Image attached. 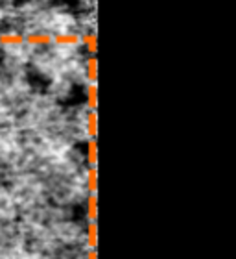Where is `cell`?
<instances>
[{
    "instance_id": "cell-1",
    "label": "cell",
    "mask_w": 236,
    "mask_h": 259,
    "mask_svg": "<svg viewBox=\"0 0 236 259\" xmlns=\"http://www.w3.org/2000/svg\"><path fill=\"white\" fill-rule=\"evenodd\" d=\"M24 43L32 46H43V45H50L52 43V36L48 32L43 30H37V32H30L28 36H24Z\"/></svg>"
},
{
    "instance_id": "cell-2",
    "label": "cell",
    "mask_w": 236,
    "mask_h": 259,
    "mask_svg": "<svg viewBox=\"0 0 236 259\" xmlns=\"http://www.w3.org/2000/svg\"><path fill=\"white\" fill-rule=\"evenodd\" d=\"M52 43L59 46H76L80 45V36L74 32H61V34L52 36Z\"/></svg>"
},
{
    "instance_id": "cell-3",
    "label": "cell",
    "mask_w": 236,
    "mask_h": 259,
    "mask_svg": "<svg viewBox=\"0 0 236 259\" xmlns=\"http://www.w3.org/2000/svg\"><path fill=\"white\" fill-rule=\"evenodd\" d=\"M0 45H6V46L24 45V36L18 34V32H2L0 34Z\"/></svg>"
},
{
    "instance_id": "cell-4",
    "label": "cell",
    "mask_w": 236,
    "mask_h": 259,
    "mask_svg": "<svg viewBox=\"0 0 236 259\" xmlns=\"http://www.w3.org/2000/svg\"><path fill=\"white\" fill-rule=\"evenodd\" d=\"M85 128H87V135L89 139L98 137V111H91L87 113V120H85Z\"/></svg>"
},
{
    "instance_id": "cell-5",
    "label": "cell",
    "mask_w": 236,
    "mask_h": 259,
    "mask_svg": "<svg viewBox=\"0 0 236 259\" xmlns=\"http://www.w3.org/2000/svg\"><path fill=\"white\" fill-rule=\"evenodd\" d=\"M80 43H82L92 56L98 54V36H96V34H85V36H80Z\"/></svg>"
},
{
    "instance_id": "cell-6",
    "label": "cell",
    "mask_w": 236,
    "mask_h": 259,
    "mask_svg": "<svg viewBox=\"0 0 236 259\" xmlns=\"http://www.w3.org/2000/svg\"><path fill=\"white\" fill-rule=\"evenodd\" d=\"M87 189L91 194H98V166H89V170H87Z\"/></svg>"
},
{
    "instance_id": "cell-7",
    "label": "cell",
    "mask_w": 236,
    "mask_h": 259,
    "mask_svg": "<svg viewBox=\"0 0 236 259\" xmlns=\"http://www.w3.org/2000/svg\"><path fill=\"white\" fill-rule=\"evenodd\" d=\"M87 217L91 222L98 221V194H89V198H87Z\"/></svg>"
},
{
    "instance_id": "cell-8",
    "label": "cell",
    "mask_w": 236,
    "mask_h": 259,
    "mask_svg": "<svg viewBox=\"0 0 236 259\" xmlns=\"http://www.w3.org/2000/svg\"><path fill=\"white\" fill-rule=\"evenodd\" d=\"M87 246L91 250L98 246V222H89L87 226Z\"/></svg>"
},
{
    "instance_id": "cell-9",
    "label": "cell",
    "mask_w": 236,
    "mask_h": 259,
    "mask_svg": "<svg viewBox=\"0 0 236 259\" xmlns=\"http://www.w3.org/2000/svg\"><path fill=\"white\" fill-rule=\"evenodd\" d=\"M87 161L91 166H98V143H96V139H89V143H87Z\"/></svg>"
},
{
    "instance_id": "cell-10",
    "label": "cell",
    "mask_w": 236,
    "mask_h": 259,
    "mask_svg": "<svg viewBox=\"0 0 236 259\" xmlns=\"http://www.w3.org/2000/svg\"><path fill=\"white\" fill-rule=\"evenodd\" d=\"M87 78H89V82L91 83H96L98 82V57L96 56H92L87 59Z\"/></svg>"
},
{
    "instance_id": "cell-11",
    "label": "cell",
    "mask_w": 236,
    "mask_h": 259,
    "mask_svg": "<svg viewBox=\"0 0 236 259\" xmlns=\"http://www.w3.org/2000/svg\"><path fill=\"white\" fill-rule=\"evenodd\" d=\"M87 106L91 111L98 110V85L96 83H91L87 87Z\"/></svg>"
},
{
    "instance_id": "cell-12",
    "label": "cell",
    "mask_w": 236,
    "mask_h": 259,
    "mask_svg": "<svg viewBox=\"0 0 236 259\" xmlns=\"http://www.w3.org/2000/svg\"><path fill=\"white\" fill-rule=\"evenodd\" d=\"M87 259H98V252H96V250H91V252L87 254Z\"/></svg>"
}]
</instances>
